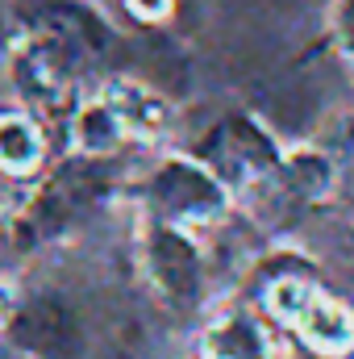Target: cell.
Masks as SVG:
<instances>
[{
	"label": "cell",
	"mask_w": 354,
	"mask_h": 359,
	"mask_svg": "<svg viewBox=\"0 0 354 359\" xmlns=\"http://www.w3.org/2000/svg\"><path fill=\"white\" fill-rule=\"evenodd\" d=\"M267 313L283 322L313 355L338 359L354 351V313L330 292H321L313 280L279 276L267 284Z\"/></svg>",
	"instance_id": "obj_1"
},
{
	"label": "cell",
	"mask_w": 354,
	"mask_h": 359,
	"mask_svg": "<svg viewBox=\"0 0 354 359\" xmlns=\"http://www.w3.org/2000/svg\"><path fill=\"white\" fill-rule=\"evenodd\" d=\"M150 205L159 222L196 230V226H213L225 213L229 188L200 159H163L150 176Z\"/></svg>",
	"instance_id": "obj_2"
},
{
	"label": "cell",
	"mask_w": 354,
	"mask_h": 359,
	"mask_svg": "<svg viewBox=\"0 0 354 359\" xmlns=\"http://www.w3.org/2000/svg\"><path fill=\"white\" fill-rule=\"evenodd\" d=\"M146 268L167 301L192 305L200 297V251H196L187 230L155 222L146 234Z\"/></svg>",
	"instance_id": "obj_3"
},
{
	"label": "cell",
	"mask_w": 354,
	"mask_h": 359,
	"mask_svg": "<svg viewBox=\"0 0 354 359\" xmlns=\"http://www.w3.org/2000/svg\"><path fill=\"white\" fill-rule=\"evenodd\" d=\"M208 168L221 184H250L271 172V142L250 121H229L213 134L208 142Z\"/></svg>",
	"instance_id": "obj_4"
},
{
	"label": "cell",
	"mask_w": 354,
	"mask_h": 359,
	"mask_svg": "<svg viewBox=\"0 0 354 359\" xmlns=\"http://www.w3.org/2000/svg\"><path fill=\"white\" fill-rule=\"evenodd\" d=\"M200 359H275L267 326L246 309H225L200 334Z\"/></svg>",
	"instance_id": "obj_5"
},
{
	"label": "cell",
	"mask_w": 354,
	"mask_h": 359,
	"mask_svg": "<svg viewBox=\"0 0 354 359\" xmlns=\"http://www.w3.org/2000/svg\"><path fill=\"white\" fill-rule=\"evenodd\" d=\"M125 126H121V113L113 109L108 96H96V100H84L76 113H71V147L88 159H100V155H113L121 142H125Z\"/></svg>",
	"instance_id": "obj_6"
},
{
	"label": "cell",
	"mask_w": 354,
	"mask_h": 359,
	"mask_svg": "<svg viewBox=\"0 0 354 359\" xmlns=\"http://www.w3.org/2000/svg\"><path fill=\"white\" fill-rule=\"evenodd\" d=\"M42 155H46V138H42V126L29 117V113H0V172L8 180L34 176L42 168Z\"/></svg>",
	"instance_id": "obj_7"
},
{
	"label": "cell",
	"mask_w": 354,
	"mask_h": 359,
	"mask_svg": "<svg viewBox=\"0 0 354 359\" xmlns=\"http://www.w3.org/2000/svg\"><path fill=\"white\" fill-rule=\"evenodd\" d=\"M104 96L121 113V126H125L129 138H159L171 121V104L159 92L142 88V84H113Z\"/></svg>",
	"instance_id": "obj_8"
},
{
	"label": "cell",
	"mask_w": 354,
	"mask_h": 359,
	"mask_svg": "<svg viewBox=\"0 0 354 359\" xmlns=\"http://www.w3.org/2000/svg\"><path fill=\"white\" fill-rule=\"evenodd\" d=\"M283 180H288V188H292L296 196L317 201V196H325V192L334 188V168H330V159L317 155V151H296V155H288V163H283Z\"/></svg>",
	"instance_id": "obj_9"
},
{
	"label": "cell",
	"mask_w": 354,
	"mask_h": 359,
	"mask_svg": "<svg viewBox=\"0 0 354 359\" xmlns=\"http://www.w3.org/2000/svg\"><path fill=\"white\" fill-rule=\"evenodd\" d=\"M138 17H146V21H159V17H167L171 13V0H125Z\"/></svg>",
	"instance_id": "obj_10"
},
{
	"label": "cell",
	"mask_w": 354,
	"mask_h": 359,
	"mask_svg": "<svg viewBox=\"0 0 354 359\" xmlns=\"http://www.w3.org/2000/svg\"><path fill=\"white\" fill-rule=\"evenodd\" d=\"M8 318H13V292L8 284H0V326H8Z\"/></svg>",
	"instance_id": "obj_11"
},
{
	"label": "cell",
	"mask_w": 354,
	"mask_h": 359,
	"mask_svg": "<svg viewBox=\"0 0 354 359\" xmlns=\"http://www.w3.org/2000/svg\"><path fill=\"white\" fill-rule=\"evenodd\" d=\"M8 205H13V184H8V176L0 172V217L8 213Z\"/></svg>",
	"instance_id": "obj_12"
}]
</instances>
